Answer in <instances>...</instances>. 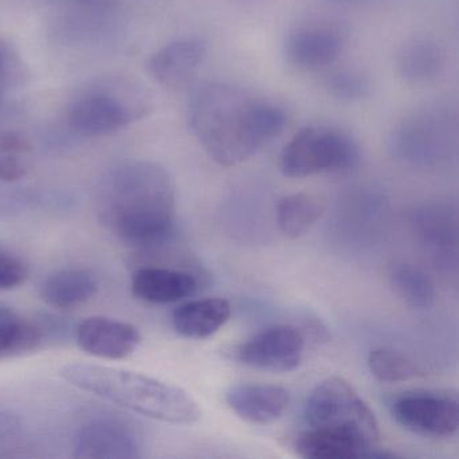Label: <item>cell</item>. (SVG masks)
<instances>
[{"label": "cell", "instance_id": "1", "mask_svg": "<svg viewBox=\"0 0 459 459\" xmlns=\"http://www.w3.org/2000/svg\"><path fill=\"white\" fill-rule=\"evenodd\" d=\"M187 122L211 160L232 168L278 138L287 117L278 104L246 88L206 82L190 96Z\"/></svg>", "mask_w": 459, "mask_h": 459}, {"label": "cell", "instance_id": "2", "mask_svg": "<svg viewBox=\"0 0 459 459\" xmlns=\"http://www.w3.org/2000/svg\"><path fill=\"white\" fill-rule=\"evenodd\" d=\"M98 213L104 227L126 243L160 246L173 233L176 185L160 163L123 160L101 178Z\"/></svg>", "mask_w": 459, "mask_h": 459}, {"label": "cell", "instance_id": "3", "mask_svg": "<svg viewBox=\"0 0 459 459\" xmlns=\"http://www.w3.org/2000/svg\"><path fill=\"white\" fill-rule=\"evenodd\" d=\"M61 377L82 391L139 415L189 426L203 416L200 404L178 386L131 370L95 364H69Z\"/></svg>", "mask_w": 459, "mask_h": 459}, {"label": "cell", "instance_id": "4", "mask_svg": "<svg viewBox=\"0 0 459 459\" xmlns=\"http://www.w3.org/2000/svg\"><path fill=\"white\" fill-rule=\"evenodd\" d=\"M152 109V95L142 82L133 77H101L72 99L68 123L79 135L99 138L125 130L144 119Z\"/></svg>", "mask_w": 459, "mask_h": 459}, {"label": "cell", "instance_id": "5", "mask_svg": "<svg viewBox=\"0 0 459 459\" xmlns=\"http://www.w3.org/2000/svg\"><path fill=\"white\" fill-rule=\"evenodd\" d=\"M359 162L361 150L351 134L333 126L313 125L300 128L284 146L279 169L289 178L348 176Z\"/></svg>", "mask_w": 459, "mask_h": 459}, {"label": "cell", "instance_id": "6", "mask_svg": "<svg viewBox=\"0 0 459 459\" xmlns=\"http://www.w3.org/2000/svg\"><path fill=\"white\" fill-rule=\"evenodd\" d=\"M458 141V117L446 107L416 109L396 123L392 152L410 165L437 166L450 160Z\"/></svg>", "mask_w": 459, "mask_h": 459}, {"label": "cell", "instance_id": "7", "mask_svg": "<svg viewBox=\"0 0 459 459\" xmlns=\"http://www.w3.org/2000/svg\"><path fill=\"white\" fill-rule=\"evenodd\" d=\"M305 420L310 429L343 432L377 447L380 429L375 413L343 378L334 376L314 388L306 402Z\"/></svg>", "mask_w": 459, "mask_h": 459}, {"label": "cell", "instance_id": "8", "mask_svg": "<svg viewBox=\"0 0 459 459\" xmlns=\"http://www.w3.org/2000/svg\"><path fill=\"white\" fill-rule=\"evenodd\" d=\"M389 408L397 424L420 437H450L458 429V400L448 392H405Z\"/></svg>", "mask_w": 459, "mask_h": 459}, {"label": "cell", "instance_id": "9", "mask_svg": "<svg viewBox=\"0 0 459 459\" xmlns=\"http://www.w3.org/2000/svg\"><path fill=\"white\" fill-rule=\"evenodd\" d=\"M305 351V337L297 327L276 325L241 343L235 351L236 359L270 372H290L299 367Z\"/></svg>", "mask_w": 459, "mask_h": 459}, {"label": "cell", "instance_id": "10", "mask_svg": "<svg viewBox=\"0 0 459 459\" xmlns=\"http://www.w3.org/2000/svg\"><path fill=\"white\" fill-rule=\"evenodd\" d=\"M345 47L342 29L329 23H310L289 31L283 42V56L297 71H319L333 65Z\"/></svg>", "mask_w": 459, "mask_h": 459}, {"label": "cell", "instance_id": "11", "mask_svg": "<svg viewBox=\"0 0 459 459\" xmlns=\"http://www.w3.org/2000/svg\"><path fill=\"white\" fill-rule=\"evenodd\" d=\"M74 455L79 459H136L141 456V443L126 424L93 419L77 429Z\"/></svg>", "mask_w": 459, "mask_h": 459}, {"label": "cell", "instance_id": "12", "mask_svg": "<svg viewBox=\"0 0 459 459\" xmlns=\"http://www.w3.org/2000/svg\"><path fill=\"white\" fill-rule=\"evenodd\" d=\"M208 47L198 37L169 42L150 56L147 72L169 90H181L192 84L206 58Z\"/></svg>", "mask_w": 459, "mask_h": 459}, {"label": "cell", "instance_id": "13", "mask_svg": "<svg viewBox=\"0 0 459 459\" xmlns=\"http://www.w3.org/2000/svg\"><path fill=\"white\" fill-rule=\"evenodd\" d=\"M76 341L85 353L101 359H125L138 349L142 337L134 325L107 316H90L76 329Z\"/></svg>", "mask_w": 459, "mask_h": 459}, {"label": "cell", "instance_id": "14", "mask_svg": "<svg viewBox=\"0 0 459 459\" xmlns=\"http://www.w3.org/2000/svg\"><path fill=\"white\" fill-rule=\"evenodd\" d=\"M230 410L254 424L275 423L290 404V394L283 386L273 384H238L225 394Z\"/></svg>", "mask_w": 459, "mask_h": 459}, {"label": "cell", "instance_id": "15", "mask_svg": "<svg viewBox=\"0 0 459 459\" xmlns=\"http://www.w3.org/2000/svg\"><path fill=\"white\" fill-rule=\"evenodd\" d=\"M131 289L144 302L168 305L195 295L198 281L187 271L149 265L134 273Z\"/></svg>", "mask_w": 459, "mask_h": 459}, {"label": "cell", "instance_id": "16", "mask_svg": "<svg viewBox=\"0 0 459 459\" xmlns=\"http://www.w3.org/2000/svg\"><path fill=\"white\" fill-rule=\"evenodd\" d=\"M396 68L408 85L424 87L432 84L445 71V49L431 37H411L397 50Z\"/></svg>", "mask_w": 459, "mask_h": 459}, {"label": "cell", "instance_id": "17", "mask_svg": "<svg viewBox=\"0 0 459 459\" xmlns=\"http://www.w3.org/2000/svg\"><path fill=\"white\" fill-rule=\"evenodd\" d=\"M295 451L303 458L354 459L389 458L394 454L381 453L378 448L368 447L351 435L325 429H308L297 437Z\"/></svg>", "mask_w": 459, "mask_h": 459}, {"label": "cell", "instance_id": "18", "mask_svg": "<svg viewBox=\"0 0 459 459\" xmlns=\"http://www.w3.org/2000/svg\"><path fill=\"white\" fill-rule=\"evenodd\" d=\"M230 302L221 298L190 300L173 313V326L179 334L203 340L219 332L230 318Z\"/></svg>", "mask_w": 459, "mask_h": 459}, {"label": "cell", "instance_id": "19", "mask_svg": "<svg viewBox=\"0 0 459 459\" xmlns=\"http://www.w3.org/2000/svg\"><path fill=\"white\" fill-rule=\"evenodd\" d=\"M95 275L84 268H63L42 281L39 295L56 308H74L92 299L98 292Z\"/></svg>", "mask_w": 459, "mask_h": 459}, {"label": "cell", "instance_id": "20", "mask_svg": "<svg viewBox=\"0 0 459 459\" xmlns=\"http://www.w3.org/2000/svg\"><path fill=\"white\" fill-rule=\"evenodd\" d=\"M44 342V329L0 305V359H17L33 353Z\"/></svg>", "mask_w": 459, "mask_h": 459}, {"label": "cell", "instance_id": "21", "mask_svg": "<svg viewBox=\"0 0 459 459\" xmlns=\"http://www.w3.org/2000/svg\"><path fill=\"white\" fill-rule=\"evenodd\" d=\"M325 213V204L308 193H295L279 201L276 221L279 230L287 238H302L319 221Z\"/></svg>", "mask_w": 459, "mask_h": 459}, {"label": "cell", "instance_id": "22", "mask_svg": "<svg viewBox=\"0 0 459 459\" xmlns=\"http://www.w3.org/2000/svg\"><path fill=\"white\" fill-rule=\"evenodd\" d=\"M388 281L394 294L413 308H427L435 300V286L431 279L412 264L396 263L388 270Z\"/></svg>", "mask_w": 459, "mask_h": 459}, {"label": "cell", "instance_id": "23", "mask_svg": "<svg viewBox=\"0 0 459 459\" xmlns=\"http://www.w3.org/2000/svg\"><path fill=\"white\" fill-rule=\"evenodd\" d=\"M33 146L18 133L0 131V182L22 179L33 165Z\"/></svg>", "mask_w": 459, "mask_h": 459}, {"label": "cell", "instance_id": "24", "mask_svg": "<svg viewBox=\"0 0 459 459\" xmlns=\"http://www.w3.org/2000/svg\"><path fill=\"white\" fill-rule=\"evenodd\" d=\"M368 368L377 380L384 383L407 381L421 375V369L402 351L391 348H377L368 356Z\"/></svg>", "mask_w": 459, "mask_h": 459}, {"label": "cell", "instance_id": "25", "mask_svg": "<svg viewBox=\"0 0 459 459\" xmlns=\"http://www.w3.org/2000/svg\"><path fill=\"white\" fill-rule=\"evenodd\" d=\"M332 98L345 103L364 100L372 93V82L367 74L356 69H338L330 72L322 82Z\"/></svg>", "mask_w": 459, "mask_h": 459}, {"label": "cell", "instance_id": "26", "mask_svg": "<svg viewBox=\"0 0 459 459\" xmlns=\"http://www.w3.org/2000/svg\"><path fill=\"white\" fill-rule=\"evenodd\" d=\"M418 225L424 240L431 243L434 248H437L439 244L446 246L450 241V219L440 209L432 208L421 212L418 217Z\"/></svg>", "mask_w": 459, "mask_h": 459}, {"label": "cell", "instance_id": "27", "mask_svg": "<svg viewBox=\"0 0 459 459\" xmlns=\"http://www.w3.org/2000/svg\"><path fill=\"white\" fill-rule=\"evenodd\" d=\"M29 268L17 255L0 248V291H10L25 283Z\"/></svg>", "mask_w": 459, "mask_h": 459}, {"label": "cell", "instance_id": "28", "mask_svg": "<svg viewBox=\"0 0 459 459\" xmlns=\"http://www.w3.org/2000/svg\"><path fill=\"white\" fill-rule=\"evenodd\" d=\"M22 420L10 411L0 410V448L20 437Z\"/></svg>", "mask_w": 459, "mask_h": 459}, {"label": "cell", "instance_id": "29", "mask_svg": "<svg viewBox=\"0 0 459 459\" xmlns=\"http://www.w3.org/2000/svg\"><path fill=\"white\" fill-rule=\"evenodd\" d=\"M12 69V56L4 49V45L0 44V99L4 98V92L9 88Z\"/></svg>", "mask_w": 459, "mask_h": 459}, {"label": "cell", "instance_id": "30", "mask_svg": "<svg viewBox=\"0 0 459 459\" xmlns=\"http://www.w3.org/2000/svg\"><path fill=\"white\" fill-rule=\"evenodd\" d=\"M71 4L88 10H109L117 6L120 0H69Z\"/></svg>", "mask_w": 459, "mask_h": 459}, {"label": "cell", "instance_id": "31", "mask_svg": "<svg viewBox=\"0 0 459 459\" xmlns=\"http://www.w3.org/2000/svg\"><path fill=\"white\" fill-rule=\"evenodd\" d=\"M329 2L341 4V6H359V4H367L370 0H329Z\"/></svg>", "mask_w": 459, "mask_h": 459}]
</instances>
